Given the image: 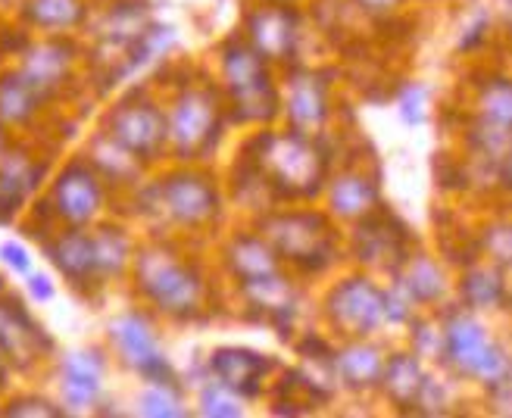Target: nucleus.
Masks as SVG:
<instances>
[{
	"instance_id": "1",
	"label": "nucleus",
	"mask_w": 512,
	"mask_h": 418,
	"mask_svg": "<svg viewBox=\"0 0 512 418\" xmlns=\"http://www.w3.org/2000/svg\"><path fill=\"white\" fill-rule=\"evenodd\" d=\"M253 175L281 197H313L325 178V153L294 135H263L250 147Z\"/></svg>"
},
{
	"instance_id": "2",
	"label": "nucleus",
	"mask_w": 512,
	"mask_h": 418,
	"mask_svg": "<svg viewBox=\"0 0 512 418\" xmlns=\"http://www.w3.org/2000/svg\"><path fill=\"white\" fill-rule=\"evenodd\" d=\"M225 78L235 97V116L241 122H263L275 116L278 97L263 57L247 44H228L225 50Z\"/></svg>"
},
{
	"instance_id": "3",
	"label": "nucleus",
	"mask_w": 512,
	"mask_h": 418,
	"mask_svg": "<svg viewBox=\"0 0 512 418\" xmlns=\"http://www.w3.org/2000/svg\"><path fill=\"white\" fill-rule=\"evenodd\" d=\"M266 234L281 256H288L291 263L303 269H322L331 263V253H335L331 225L316 213L275 216L266 222Z\"/></svg>"
},
{
	"instance_id": "4",
	"label": "nucleus",
	"mask_w": 512,
	"mask_h": 418,
	"mask_svg": "<svg viewBox=\"0 0 512 418\" xmlns=\"http://www.w3.org/2000/svg\"><path fill=\"white\" fill-rule=\"evenodd\" d=\"M447 356L459 372L472 378H481L484 384H506L509 378V362L497 344L488 341L484 328L469 316H453L447 325Z\"/></svg>"
},
{
	"instance_id": "5",
	"label": "nucleus",
	"mask_w": 512,
	"mask_h": 418,
	"mask_svg": "<svg viewBox=\"0 0 512 418\" xmlns=\"http://www.w3.org/2000/svg\"><path fill=\"white\" fill-rule=\"evenodd\" d=\"M144 294L175 316H188L200 303V281L194 272L178 266L166 253H147L138 263Z\"/></svg>"
},
{
	"instance_id": "6",
	"label": "nucleus",
	"mask_w": 512,
	"mask_h": 418,
	"mask_svg": "<svg viewBox=\"0 0 512 418\" xmlns=\"http://www.w3.org/2000/svg\"><path fill=\"white\" fill-rule=\"evenodd\" d=\"M328 316L344 334L363 337L375 331L388 312H384V294L366 278H347L328 297Z\"/></svg>"
},
{
	"instance_id": "7",
	"label": "nucleus",
	"mask_w": 512,
	"mask_h": 418,
	"mask_svg": "<svg viewBox=\"0 0 512 418\" xmlns=\"http://www.w3.org/2000/svg\"><path fill=\"white\" fill-rule=\"evenodd\" d=\"M169 135L175 141V150L182 156H200L207 153L219 135V110L210 94L191 91L178 100Z\"/></svg>"
},
{
	"instance_id": "8",
	"label": "nucleus",
	"mask_w": 512,
	"mask_h": 418,
	"mask_svg": "<svg viewBox=\"0 0 512 418\" xmlns=\"http://www.w3.org/2000/svg\"><path fill=\"white\" fill-rule=\"evenodd\" d=\"M113 125V141L132 156H157L160 147L169 138V125L163 119V113L150 103H122V107L113 113L110 119Z\"/></svg>"
},
{
	"instance_id": "9",
	"label": "nucleus",
	"mask_w": 512,
	"mask_h": 418,
	"mask_svg": "<svg viewBox=\"0 0 512 418\" xmlns=\"http://www.w3.org/2000/svg\"><path fill=\"white\" fill-rule=\"evenodd\" d=\"M160 203L166 213L185 225H200L210 222L219 213V197L216 191L197 175H172L160 185Z\"/></svg>"
},
{
	"instance_id": "10",
	"label": "nucleus",
	"mask_w": 512,
	"mask_h": 418,
	"mask_svg": "<svg viewBox=\"0 0 512 418\" xmlns=\"http://www.w3.org/2000/svg\"><path fill=\"white\" fill-rule=\"evenodd\" d=\"M113 337H116V344L122 350V356L135 365V369L150 378L153 384H169L163 381V375L169 378V369H166V362L157 350V337H153L150 325L141 319V316H122L113 322Z\"/></svg>"
},
{
	"instance_id": "11",
	"label": "nucleus",
	"mask_w": 512,
	"mask_h": 418,
	"mask_svg": "<svg viewBox=\"0 0 512 418\" xmlns=\"http://www.w3.org/2000/svg\"><path fill=\"white\" fill-rule=\"evenodd\" d=\"M213 375L222 387H228L232 394L238 397H256L260 394V384H263V375L269 369V362L253 353V350H219L213 353Z\"/></svg>"
},
{
	"instance_id": "12",
	"label": "nucleus",
	"mask_w": 512,
	"mask_h": 418,
	"mask_svg": "<svg viewBox=\"0 0 512 418\" xmlns=\"http://www.w3.org/2000/svg\"><path fill=\"white\" fill-rule=\"evenodd\" d=\"M406 247V228L388 216V213H366L360 231H356V253L366 263H378V266H388V259H400Z\"/></svg>"
},
{
	"instance_id": "13",
	"label": "nucleus",
	"mask_w": 512,
	"mask_h": 418,
	"mask_svg": "<svg viewBox=\"0 0 512 418\" xmlns=\"http://www.w3.org/2000/svg\"><path fill=\"white\" fill-rule=\"evenodd\" d=\"M250 38H253V50L260 57L285 60L297 41V19L288 10L269 7L250 19Z\"/></svg>"
},
{
	"instance_id": "14",
	"label": "nucleus",
	"mask_w": 512,
	"mask_h": 418,
	"mask_svg": "<svg viewBox=\"0 0 512 418\" xmlns=\"http://www.w3.org/2000/svg\"><path fill=\"white\" fill-rule=\"evenodd\" d=\"M54 197H57V209L75 225L88 222L97 213V206H100V188H97L94 175L85 166L66 169L60 175V181H57Z\"/></svg>"
},
{
	"instance_id": "15",
	"label": "nucleus",
	"mask_w": 512,
	"mask_h": 418,
	"mask_svg": "<svg viewBox=\"0 0 512 418\" xmlns=\"http://www.w3.org/2000/svg\"><path fill=\"white\" fill-rule=\"evenodd\" d=\"M100 365L97 353H72L63 365V390H66V400L72 406H88L97 397V387H100Z\"/></svg>"
},
{
	"instance_id": "16",
	"label": "nucleus",
	"mask_w": 512,
	"mask_h": 418,
	"mask_svg": "<svg viewBox=\"0 0 512 418\" xmlns=\"http://www.w3.org/2000/svg\"><path fill=\"white\" fill-rule=\"evenodd\" d=\"M378 381L384 384L388 397L397 406H416L422 387H425V375L419 369V362L413 356H406V353H397L391 362H384Z\"/></svg>"
},
{
	"instance_id": "17",
	"label": "nucleus",
	"mask_w": 512,
	"mask_h": 418,
	"mask_svg": "<svg viewBox=\"0 0 512 418\" xmlns=\"http://www.w3.org/2000/svg\"><path fill=\"white\" fill-rule=\"evenodd\" d=\"M288 113H291V122L300 135H306L310 128H319L325 122V91L313 75L294 78Z\"/></svg>"
},
{
	"instance_id": "18",
	"label": "nucleus",
	"mask_w": 512,
	"mask_h": 418,
	"mask_svg": "<svg viewBox=\"0 0 512 418\" xmlns=\"http://www.w3.org/2000/svg\"><path fill=\"white\" fill-rule=\"evenodd\" d=\"M384 369V359L375 347H347L344 353L335 356V375H341V381L353 390H369L378 384Z\"/></svg>"
},
{
	"instance_id": "19",
	"label": "nucleus",
	"mask_w": 512,
	"mask_h": 418,
	"mask_svg": "<svg viewBox=\"0 0 512 418\" xmlns=\"http://www.w3.org/2000/svg\"><path fill=\"white\" fill-rule=\"evenodd\" d=\"M244 294H247L250 306H260L275 322H285L294 312V291L278 275L244 281Z\"/></svg>"
},
{
	"instance_id": "20",
	"label": "nucleus",
	"mask_w": 512,
	"mask_h": 418,
	"mask_svg": "<svg viewBox=\"0 0 512 418\" xmlns=\"http://www.w3.org/2000/svg\"><path fill=\"white\" fill-rule=\"evenodd\" d=\"M228 266H232V272L241 281L266 278V275H275V253L263 241L241 238V241H232V247H228Z\"/></svg>"
},
{
	"instance_id": "21",
	"label": "nucleus",
	"mask_w": 512,
	"mask_h": 418,
	"mask_svg": "<svg viewBox=\"0 0 512 418\" xmlns=\"http://www.w3.org/2000/svg\"><path fill=\"white\" fill-rule=\"evenodd\" d=\"M331 203H335L341 216L360 219V216L372 213V206L378 203V191L363 175H344L335 181V188H331Z\"/></svg>"
},
{
	"instance_id": "22",
	"label": "nucleus",
	"mask_w": 512,
	"mask_h": 418,
	"mask_svg": "<svg viewBox=\"0 0 512 418\" xmlns=\"http://www.w3.org/2000/svg\"><path fill=\"white\" fill-rule=\"evenodd\" d=\"M66 63H69V50L50 44V47H41L29 57V66H25V82H29L35 91H47L54 88L63 72H66Z\"/></svg>"
},
{
	"instance_id": "23",
	"label": "nucleus",
	"mask_w": 512,
	"mask_h": 418,
	"mask_svg": "<svg viewBox=\"0 0 512 418\" xmlns=\"http://www.w3.org/2000/svg\"><path fill=\"white\" fill-rule=\"evenodd\" d=\"M54 263L69 275V278H85L94 272V241L88 234H66V238L54 247Z\"/></svg>"
},
{
	"instance_id": "24",
	"label": "nucleus",
	"mask_w": 512,
	"mask_h": 418,
	"mask_svg": "<svg viewBox=\"0 0 512 418\" xmlns=\"http://www.w3.org/2000/svg\"><path fill=\"white\" fill-rule=\"evenodd\" d=\"M38 103V91L25 82V78H4L0 82V116L4 119H13V122H22L29 119L32 110Z\"/></svg>"
},
{
	"instance_id": "25",
	"label": "nucleus",
	"mask_w": 512,
	"mask_h": 418,
	"mask_svg": "<svg viewBox=\"0 0 512 418\" xmlns=\"http://www.w3.org/2000/svg\"><path fill=\"white\" fill-rule=\"evenodd\" d=\"M463 294H466L469 306H475V309L500 306V303H503V281H500L497 272L475 269V272H469L466 281H463Z\"/></svg>"
},
{
	"instance_id": "26",
	"label": "nucleus",
	"mask_w": 512,
	"mask_h": 418,
	"mask_svg": "<svg viewBox=\"0 0 512 418\" xmlns=\"http://www.w3.org/2000/svg\"><path fill=\"white\" fill-rule=\"evenodd\" d=\"M400 287L403 291L413 297V300H422V303H428V300H438L441 297V291H444V281H441V272L434 269L428 259H419V263L409 269V275L400 281Z\"/></svg>"
},
{
	"instance_id": "27",
	"label": "nucleus",
	"mask_w": 512,
	"mask_h": 418,
	"mask_svg": "<svg viewBox=\"0 0 512 418\" xmlns=\"http://www.w3.org/2000/svg\"><path fill=\"white\" fill-rule=\"evenodd\" d=\"M29 16L47 29H63V25H75L82 19V7L79 0H32Z\"/></svg>"
},
{
	"instance_id": "28",
	"label": "nucleus",
	"mask_w": 512,
	"mask_h": 418,
	"mask_svg": "<svg viewBox=\"0 0 512 418\" xmlns=\"http://www.w3.org/2000/svg\"><path fill=\"white\" fill-rule=\"evenodd\" d=\"M94 241V269L97 272H119L125 256H128V244L116 228H104Z\"/></svg>"
},
{
	"instance_id": "29",
	"label": "nucleus",
	"mask_w": 512,
	"mask_h": 418,
	"mask_svg": "<svg viewBox=\"0 0 512 418\" xmlns=\"http://www.w3.org/2000/svg\"><path fill=\"white\" fill-rule=\"evenodd\" d=\"M484 116L494 119V122H503L509 125V113H512V94H509V85L503 82V78H494V82L488 85V91H484Z\"/></svg>"
},
{
	"instance_id": "30",
	"label": "nucleus",
	"mask_w": 512,
	"mask_h": 418,
	"mask_svg": "<svg viewBox=\"0 0 512 418\" xmlns=\"http://www.w3.org/2000/svg\"><path fill=\"white\" fill-rule=\"evenodd\" d=\"M203 412L207 415H241V406H238V394H232L228 387H222L219 381L213 387L203 390Z\"/></svg>"
},
{
	"instance_id": "31",
	"label": "nucleus",
	"mask_w": 512,
	"mask_h": 418,
	"mask_svg": "<svg viewBox=\"0 0 512 418\" xmlns=\"http://www.w3.org/2000/svg\"><path fill=\"white\" fill-rule=\"evenodd\" d=\"M141 403H144V412L147 415H182V409H175L178 403L169 394H163L160 384H157V390H147Z\"/></svg>"
},
{
	"instance_id": "32",
	"label": "nucleus",
	"mask_w": 512,
	"mask_h": 418,
	"mask_svg": "<svg viewBox=\"0 0 512 418\" xmlns=\"http://www.w3.org/2000/svg\"><path fill=\"white\" fill-rule=\"evenodd\" d=\"M10 415H60V409H50L44 400H22L10 406Z\"/></svg>"
},
{
	"instance_id": "33",
	"label": "nucleus",
	"mask_w": 512,
	"mask_h": 418,
	"mask_svg": "<svg viewBox=\"0 0 512 418\" xmlns=\"http://www.w3.org/2000/svg\"><path fill=\"white\" fill-rule=\"evenodd\" d=\"M4 256H7V263H10L13 269H19V272L29 269V256H25V250H22V247L7 244V247H4Z\"/></svg>"
},
{
	"instance_id": "34",
	"label": "nucleus",
	"mask_w": 512,
	"mask_h": 418,
	"mask_svg": "<svg viewBox=\"0 0 512 418\" xmlns=\"http://www.w3.org/2000/svg\"><path fill=\"white\" fill-rule=\"evenodd\" d=\"M491 234H494V244H491V250L497 253V259H506V253H509V244H506L509 234H506V228H494Z\"/></svg>"
},
{
	"instance_id": "35",
	"label": "nucleus",
	"mask_w": 512,
	"mask_h": 418,
	"mask_svg": "<svg viewBox=\"0 0 512 418\" xmlns=\"http://www.w3.org/2000/svg\"><path fill=\"white\" fill-rule=\"evenodd\" d=\"M360 4L369 10V13H384V10H394L400 0H360Z\"/></svg>"
},
{
	"instance_id": "36",
	"label": "nucleus",
	"mask_w": 512,
	"mask_h": 418,
	"mask_svg": "<svg viewBox=\"0 0 512 418\" xmlns=\"http://www.w3.org/2000/svg\"><path fill=\"white\" fill-rule=\"evenodd\" d=\"M32 291H35V297H41V300H47L50 294V284H47V278H32Z\"/></svg>"
},
{
	"instance_id": "37",
	"label": "nucleus",
	"mask_w": 512,
	"mask_h": 418,
	"mask_svg": "<svg viewBox=\"0 0 512 418\" xmlns=\"http://www.w3.org/2000/svg\"><path fill=\"white\" fill-rule=\"evenodd\" d=\"M4 369H7V362H4V350H0V378H4Z\"/></svg>"
},
{
	"instance_id": "38",
	"label": "nucleus",
	"mask_w": 512,
	"mask_h": 418,
	"mask_svg": "<svg viewBox=\"0 0 512 418\" xmlns=\"http://www.w3.org/2000/svg\"><path fill=\"white\" fill-rule=\"evenodd\" d=\"M0 147H4V141H0Z\"/></svg>"
},
{
	"instance_id": "39",
	"label": "nucleus",
	"mask_w": 512,
	"mask_h": 418,
	"mask_svg": "<svg viewBox=\"0 0 512 418\" xmlns=\"http://www.w3.org/2000/svg\"><path fill=\"white\" fill-rule=\"evenodd\" d=\"M278 4H281V0H278Z\"/></svg>"
}]
</instances>
